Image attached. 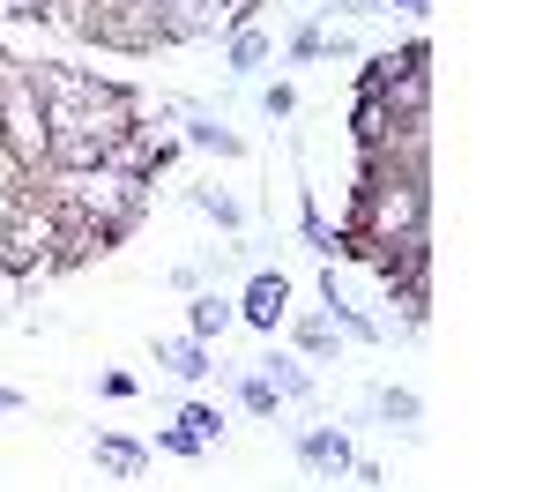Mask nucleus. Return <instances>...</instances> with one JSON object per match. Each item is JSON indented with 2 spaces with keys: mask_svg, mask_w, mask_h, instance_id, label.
<instances>
[{
  "mask_svg": "<svg viewBox=\"0 0 558 492\" xmlns=\"http://www.w3.org/2000/svg\"><path fill=\"white\" fill-rule=\"evenodd\" d=\"M179 149H202V157H246V134L239 128H223L216 112H186V134H179Z\"/></svg>",
  "mask_w": 558,
  "mask_h": 492,
  "instance_id": "obj_10",
  "label": "nucleus"
},
{
  "mask_svg": "<svg viewBox=\"0 0 558 492\" xmlns=\"http://www.w3.org/2000/svg\"><path fill=\"white\" fill-rule=\"evenodd\" d=\"M231 328H239V307H231L223 291H194V299H186V336H194V344H209V351H216Z\"/></svg>",
  "mask_w": 558,
  "mask_h": 492,
  "instance_id": "obj_9",
  "label": "nucleus"
},
{
  "mask_svg": "<svg viewBox=\"0 0 558 492\" xmlns=\"http://www.w3.org/2000/svg\"><path fill=\"white\" fill-rule=\"evenodd\" d=\"M0 328H8V313H0Z\"/></svg>",
  "mask_w": 558,
  "mask_h": 492,
  "instance_id": "obj_31",
  "label": "nucleus"
},
{
  "mask_svg": "<svg viewBox=\"0 0 558 492\" xmlns=\"http://www.w3.org/2000/svg\"><path fill=\"white\" fill-rule=\"evenodd\" d=\"M328 52H350V38H336L328 23H299L291 31V60H328Z\"/></svg>",
  "mask_w": 558,
  "mask_h": 492,
  "instance_id": "obj_20",
  "label": "nucleus"
},
{
  "mask_svg": "<svg viewBox=\"0 0 558 492\" xmlns=\"http://www.w3.org/2000/svg\"><path fill=\"white\" fill-rule=\"evenodd\" d=\"M52 8H75V0H45V23H52Z\"/></svg>",
  "mask_w": 558,
  "mask_h": 492,
  "instance_id": "obj_30",
  "label": "nucleus"
},
{
  "mask_svg": "<svg viewBox=\"0 0 558 492\" xmlns=\"http://www.w3.org/2000/svg\"><path fill=\"white\" fill-rule=\"evenodd\" d=\"M268 52H276V38L254 31V23L223 31V68H231V75H260V68H268Z\"/></svg>",
  "mask_w": 558,
  "mask_h": 492,
  "instance_id": "obj_13",
  "label": "nucleus"
},
{
  "mask_svg": "<svg viewBox=\"0 0 558 492\" xmlns=\"http://www.w3.org/2000/svg\"><path fill=\"white\" fill-rule=\"evenodd\" d=\"M343 231H365L380 247H402V239H432V179H402L365 165L357 172V202H350Z\"/></svg>",
  "mask_w": 558,
  "mask_h": 492,
  "instance_id": "obj_1",
  "label": "nucleus"
},
{
  "mask_svg": "<svg viewBox=\"0 0 558 492\" xmlns=\"http://www.w3.org/2000/svg\"><path fill=\"white\" fill-rule=\"evenodd\" d=\"M373 418H380L387 433L417 441V418H425V403H417V388H373Z\"/></svg>",
  "mask_w": 558,
  "mask_h": 492,
  "instance_id": "obj_15",
  "label": "nucleus"
},
{
  "mask_svg": "<svg viewBox=\"0 0 558 492\" xmlns=\"http://www.w3.org/2000/svg\"><path fill=\"white\" fill-rule=\"evenodd\" d=\"M0 149H8L23 172H45V157H52V128H45L31 60H8V75H0Z\"/></svg>",
  "mask_w": 558,
  "mask_h": 492,
  "instance_id": "obj_2",
  "label": "nucleus"
},
{
  "mask_svg": "<svg viewBox=\"0 0 558 492\" xmlns=\"http://www.w3.org/2000/svg\"><path fill=\"white\" fill-rule=\"evenodd\" d=\"M97 388H105V396H120V403H128V396H134V373H97Z\"/></svg>",
  "mask_w": 558,
  "mask_h": 492,
  "instance_id": "obj_27",
  "label": "nucleus"
},
{
  "mask_svg": "<svg viewBox=\"0 0 558 492\" xmlns=\"http://www.w3.org/2000/svg\"><path fill=\"white\" fill-rule=\"evenodd\" d=\"M120 239L105 231V224H89V217H60V239H52V276H68V268H83L97 262V254H112Z\"/></svg>",
  "mask_w": 558,
  "mask_h": 492,
  "instance_id": "obj_7",
  "label": "nucleus"
},
{
  "mask_svg": "<svg viewBox=\"0 0 558 492\" xmlns=\"http://www.w3.org/2000/svg\"><path fill=\"white\" fill-rule=\"evenodd\" d=\"M15 410H23V396H15V388H0V418H15Z\"/></svg>",
  "mask_w": 558,
  "mask_h": 492,
  "instance_id": "obj_29",
  "label": "nucleus"
},
{
  "mask_svg": "<svg viewBox=\"0 0 558 492\" xmlns=\"http://www.w3.org/2000/svg\"><path fill=\"white\" fill-rule=\"evenodd\" d=\"M231 396H239V410H254V418H276V410H283V403H276V388L260 381L254 365H246V373H231Z\"/></svg>",
  "mask_w": 558,
  "mask_h": 492,
  "instance_id": "obj_22",
  "label": "nucleus"
},
{
  "mask_svg": "<svg viewBox=\"0 0 558 492\" xmlns=\"http://www.w3.org/2000/svg\"><path fill=\"white\" fill-rule=\"evenodd\" d=\"M350 134H357V157H373L387 134H395V120H387L380 97H357V112H350Z\"/></svg>",
  "mask_w": 558,
  "mask_h": 492,
  "instance_id": "obj_19",
  "label": "nucleus"
},
{
  "mask_svg": "<svg viewBox=\"0 0 558 492\" xmlns=\"http://www.w3.org/2000/svg\"><path fill=\"white\" fill-rule=\"evenodd\" d=\"M380 8H410V15H425L432 0H373V15H380Z\"/></svg>",
  "mask_w": 558,
  "mask_h": 492,
  "instance_id": "obj_28",
  "label": "nucleus"
},
{
  "mask_svg": "<svg viewBox=\"0 0 558 492\" xmlns=\"http://www.w3.org/2000/svg\"><path fill=\"white\" fill-rule=\"evenodd\" d=\"M157 447H165V455H186V463H194V455H202V441H186V433H179V425H165V433H157Z\"/></svg>",
  "mask_w": 558,
  "mask_h": 492,
  "instance_id": "obj_25",
  "label": "nucleus"
},
{
  "mask_svg": "<svg viewBox=\"0 0 558 492\" xmlns=\"http://www.w3.org/2000/svg\"><path fill=\"white\" fill-rule=\"evenodd\" d=\"M239 328H254V336H276L283 321H291V276L283 268H254L246 284H239Z\"/></svg>",
  "mask_w": 558,
  "mask_h": 492,
  "instance_id": "obj_4",
  "label": "nucleus"
},
{
  "mask_svg": "<svg viewBox=\"0 0 558 492\" xmlns=\"http://www.w3.org/2000/svg\"><path fill=\"white\" fill-rule=\"evenodd\" d=\"M157 365H172V381H209L216 351H209V344H194V336H165V344H157Z\"/></svg>",
  "mask_w": 558,
  "mask_h": 492,
  "instance_id": "obj_14",
  "label": "nucleus"
},
{
  "mask_svg": "<svg viewBox=\"0 0 558 492\" xmlns=\"http://www.w3.org/2000/svg\"><path fill=\"white\" fill-rule=\"evenodd\" d=\"M186 209H194V217H209L216 231H246V209H239L223 187H186Z\"/></svg>",
  "mask_w": 558,
  "mask_h": 492,
  "instance_id": "obj_18",
  "label": "nucleus"
},
{
  "mask_svg": "<svg viewBox=\"0 0 558 492\" xmlns=\"http://www.w3.org/2000/svg\"><path fill=\"white\" fill-rule=\"evenodd\" d=\"M283 328H291L299 358H313V365H328V358H336V321H328V313H291Z\"/></svg>",
  "mask_w": 558,
  "mask_h": 492,
  "instance_id": "obj_17",
  "label": "nucleus"
},
{
  "mask_svg": "<svg viewBox=\"0 0 558 492\" xmlns=\"http://www.w3.org/2000/svg\"><path fill=\"white\" fill-rule=\"evenodd\" d=\"M52 239H60V209L45 194H23V209L0 224V276L8 284H45L52 276Z\"/></svg>",
  "mask_w": 558,
  "mask_h": 492,
  "instance_id": "obj_3",
  "label": "nucleus"
},
{
  "mask_svg": "<svg viewBox=\"0 0 558 492\" xmlns=\"http://www.w3.org/2000/svg\"><path fill=\"white\" fill-rule=\"evenodd\" d=\"M89 455H97V470H105V478H120V485L149 478V447L128 441V433H97V447H89Z\"/></svg>",
  "mask_w": 558,
  "mask_h": 492,
  "instance_id": "obj_12",
  "label": "nucleus"
},
{
  "mask_svg": "<svg viewBox=\"0 0 558 492\" xmlns=\"http://www.w3.org/2000/svg\"><path fill=\"white\" fill-rule=\"evenodd\" d=\"M380 105H387V120H432V68H402L380 89Z\"/></svg>",
  "mask_w": 558,
  "mask_h": 492,
  "instance_id": "obj_11",
  "label": "nucleus"
},
{
  "mask_svg": "<svg viewBox=\"0 0 558 492\" xmlns=\"http://www.w3.org/2000/svg\"><path fill=\"white\" fill-rule=\"evenodd\" d=\"M299 239L313 247V254H320V262H336V224L320 217V202H313V194L299 202Z\"/></svg>",
  "mask_w": 558,
  "mask_h": 492,
  "instance_id": "obj_21",
  "label": "nucleus"
},
{
  "mask_svg": "<svg viewBox=\"0 0 558 492\" xmlns=\"http://www.w3.org/2000/svg\"><path fill=\"white\" fill-rule=\"evenodd\" d=\"M320 313L336 321V336H350V344H380V336H387V328L373 321V313H357V307L343 299V284H336V268H320Z\"/></svg>",
  "mask_w": 558,
  "mask_h": 492,
  "instance_id": "obj_8",
  "label": "nucleus"
},
{
  "mask_svg": "<svg viewBox=\"0 0 558 492\" xmlns=\"http://www.w3.org/2000/svg\"><path fill=\"white\" fill-rule=\"evenodd\" d=\"M254 373L260 381H268V388H276V403H313V373H305L299 358H254Z\"/></svg>",
  "mask_w": 558,
  "mask_h": 492,
  "instance_id": "obj_16",
  "label": "nucleus"
},
{
  "mask_svg": "<svg viewBox=\"0 0 558 492\" xmlns=\"http://www.w3.org/2000/svg\"><path fill=\"white\" fill-rule=\"evenodd\" d=\"M172 291H186V299H194V291H209V276H202L194 262H179V268H172Z\"/></svg>",
  "mask_w": 558,
  "mask_h": 492,
  "instance_id": "obj_26",
  "label": "nucleus"
},
{
  "mask_svg": "<svg viewBox=\"0 0 558 492\" xmlns=\"http://www.w3.org/2000/svg\"><path fill=\"white\" fill-rule=\"evenodd\" d=\"M231 31V8L223 0H157V38L165 45H202Z\"/></svg>",
  "mask_w": 558,
  "mask_h": 492,
  "instance_id": "obj_5",
  "label": "nucleus"
},
{
  "mask_svg": "<svg viewBox=\"0 0 558 492\" xmlns=\"http://www.w3.org/2000/svg\"><path fill=\"white\" fill-rule=\"evenodd\" d=\"M179 433L202 441V447H216V441H223V418H216L209 403H186V410H179Z\"/></svg>",
  "mask_w": 558,
  "mask_h": 492,
  "instance_id": "obj_23",
  "label": "nucleus"
},
{
  "mask_svg": "<svg viewBox=\"0 0 558 492\" xmlns=\"http://www.w3.org/2000/svg\"><path fill=\"white\" fill-rule=\"evenodd\" d=\"M291 447H299V470H305V478H320V485L350 478V463H357V447H350L343 425H305Z\"/></svg>",
  "mask_w": 558,
  "mask_h": 492,
  "instance_id": "obj_6",
  "label": "nucleus"
},
{
  "mask_svg": "<svg viewBox=\"0 0 558 492\" xmlns=\"http://www.w3.org/2000/svg\"><path fill=\"white\" fill-rule=\"evenodd\" d=\"M260 112H268V120H291V112H299V89H291V83H268V89H260Z\"/></svg>",
  "mask_w": 558,
  "mask_h": 492,
  "instance_id": "obj_24",
  "label": "nucleus"
}]
</instances>
